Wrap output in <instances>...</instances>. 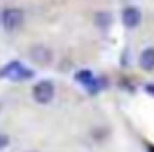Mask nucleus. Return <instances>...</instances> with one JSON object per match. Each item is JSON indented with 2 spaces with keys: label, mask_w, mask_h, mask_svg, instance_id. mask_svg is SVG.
I'll return each instance as SVG.
<instances>
[{
  "label": "nucleus",
  "mask_w": 154,
  "mask_h": 152,
  "mask_svg": "<svg viewBox=\"0 0 154 152\" xmlns=\"http://www.w3.org/2000/svg\"><path fill=\"white\" fill-rule=\"evenodd\" d=\"M138 63H140V68H142V70H145V72L154 70V48H152V47L145 48V50L140 54Z\"/></svg>",
  "instance_id": "obj_6"
},
{
  "label": "nucleus",
  "mask_w": 154,
  "mask_h": 152,
  "mask_svg": "<svg viewBox=\"0 0 154 152\" xmlns=\"http://www.w3.org/2000/svg\"><path fill=\"white\" fill-rule=\"evenodd\" d=\"M32 75H34V72L20 61H11V63H7L5 66L0 68V77L9 79V81H27Z\"/></svg>",
  "instance_id": "obj_1"
},
{
  "label": "nucleus",
  "mask_w": 154,
  "mask_h": 152,
  "mask_svg": "<svg viewBox=\"0 0 154 152\" xmlns=\"http://www.w3.org/2000/svg\"><path fill=\"white\" fill-rule=\"evenodd\" d=\"M145 91H147L149 95H154V84H147V86H145Z\"/></svg>",
  "instance_id": "obj_11"
},
{
  "label": "nucleus",
  "mask_w": 154,
  "mask_h": 152,
  "mask_svg": "<svg viewBox=\"0 0 154 152\" xmlns=\"http://www.w3.org/2000/svg\"><path fill=\"white\" fill-rule=\"evenodd\" d=\"M31 59H32L34 63L41 65V66H47V65H50V61H52V52H50L47 47H43V45L32 47V48H31Z\"/></svg>",
  "instance_id": "obj_5"
},
{
  "label": "nucleus",
  "mask_w": 154,
  "mask_h": 152,
  "mask_svg": "<svg viewBox=\"0 0 154 152\" xmlns=\"http://www.w3.org/2000/svg\"><path fill=\"white\" fill-rule=\"evenodd\" d=\"M7 145H9V136L0 134V149H4V147H7Z\"/></svg>",
  "instance_id": "obj_10"
},
{
  "label": "nucleus",
  "mask_w": 154,
  "mask_h": 152,
  "mask_svg": "<svg viewBox=\"0 0 154 152\" xmlns=\"http://www.w3.org/2000/svg\"><path fill=\"white\" fill-rule=\"evenodd\" d=\"M111 22H113V18H111L109 13H97V16H95V23L100 29H108L111 25Z\"/></svg>",
  "instance_id": "obj_8"
},
{
  "label": "nucleus",
  "mask_w": 154,
  "mask_h": 152,
  "mask_svg": "<svg viewBox=\"0 0 154 152\" xmlns=\"http://www.w3.org/2000/svg\"><path fill=\"white\" fill-rule=\"evenodd\" d=\"M23 23V13L16 7H9L2 13V25L7 32H14Z\"/></svg>",
  "instance_id": "obj_2"
},
{
  "label": "nucleus",
  "mask_w": 154,
  "mask_h": 152,
  "mask_svg": "<svg viewBox=\"0 0 154 152\" xmlns=\"http://www.w3.org/2000/svg\"><path fill=\"white\" fill-rule=\"evenodd\" d=\"M32 97L38 104H48L54 99V84L52 81H39L32 88Z\"/></svg>",
  "instance_id": "obj_3"
},
{
  "label": "nucleus",
  "mask_w": 154,
  "mask_h": 152,
  "mask_svg": "<svg viewBox=\"0 0 154 152\" xmlns=\"http://www.w3.org/2000/svg\"><path fill=\"white\" fill-rule=\"evenodd\" d=\"M106 84H108V81H106V79H102V77H95V79H93V82H91L86 90H88L90 93H93V95H95V93H99L100 90H104V88H106Z\"/></svg>",
  "instance_id": "obj_9"
},
{
  "label": "nucleus",
  "mask_w": 154,
  "mask_h": 152,
  "mask_svg": "<svg viewBox=\"0 0 154 152\" xmlns=\"http://www.w3.org/2000/svg\"><path fill=\"white\" fill-rule=\"evenodd\" d=\"M93 79H95V75L91 74V70H79L75 74V81L81 82L84 88H88V86L93 82Z\"/></svg>",
  "instance_id": "obj_7"
},
{
  "label": "nucleus",
  "mask_w": 154,
  "mask_h": 152,
  "mask_svg": "<svg viewBox=\"0 0 154 152\" xmlns=\"http://www.w3.org/2000/svg\"><path fill=\"white\" fill-rule=\"evenodd\" d=\"M122 22H124V25H125L127 29L138 27L140 22H142V13H140V9H138V7H125V9L122 11Z\"/></svg>",
  "instance_id": "obj_4"
}]
</instances>
